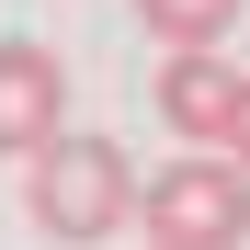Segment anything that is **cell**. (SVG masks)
<instances>
[{"instance_id": "cell-6", "label": "cell", "mask_w": 250, "mask_h": 250, "mask_svg": "<svg viewBox=\"0 0 250 250\" xmlns=\"http://www.w3.org/2000/svg\"><path fill=\"white\" fill-rule=\"evenodd\" d=\"M216 159L250 182V68H239V103H228V137H216Z\"/></svg>"}, {"instance_id": "cell-5", "label": "cell", "mask_w": 250, "mask_h": 250, "mask_svg": "<svg viewBox=\"0 0 250 250\" xmlns=\"http://www.w3.org/2000/svg\"><path fill=\"white\" fill-rule=\"evenodd\" d=\"M137 23H148L159 46H171V57H205V46H228L239 0H137Z\"/></svg>"}, {"instance_id": "cell-3", "label": "cell", "mask_w": 250, "mask_h": 250, "mask_svg": "<svg viewBox=\"0 0 250 250\" xmlns=\"http://www.w3.org/2000/svg\"><path fill=\"white\" fill-rule=\"evenodd\" d=\"M46 137H68V68L46 34H0V148L34 159Z\"/></svg>"}, {"instance_id": "cell-1", "label": "cell", "mask_w": 250, "mask_h": 250, "mask_svg": "<svg viewBox=\"0 0 250 250\" xmlns=\"http://www.w3.org/2000/svg\"><path fill=\"white\" fill-rule=\"evenodd\" d=\"M23 216L46 228V239H68V250H91V239H114L125 216H137V159H125L114 137H46L34 148V171H23Z\"/></svg>"}, {"instance_id": "cell-2", "label": "cell", "mask_w": 250, "mask_h": 250, "mask_svg": "<svg viewBox=\"0 0 250 250\" xmlns=\"http://www.w3.org/2000/svg\"><path fill=\"white\" fill-rule=\"evenodd\" d=\"M125 228H137L148 250H239L250 239V182L228 171V159H159V171L137 182V216H125Z\"/></svg>"}, {"instance_id": "cell-4", "label": "cell", "mask_w": 250, "mask_h": 250, "mask_svg": "<svg viewBox=\"0 0 250 250\" xmlns=\"http://www.w3.org/2000/svg\"><path fill=\"white\" fill-rule=\"evenodd\" d=\"M228 103H239V68H228V46H205V57H171V68H159V125H171V137H193V159H216V137H228Z\"/></svg>"}]
</instances>
